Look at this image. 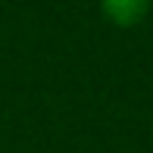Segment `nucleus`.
<instances>
[{"mask_svg": "<svg viewBox=\"0 0 153 153\" xmlns=\"http://www.w3.org/2000/svg\"><path fill=\"white\" fill-rule=\"evenodd\" d=\"M103 13L113 25H122V28H131L137 25L150 10V0H100Z\"/></svg>", "mask_w": 153, "mask_h": 153, "instance_id": "f257e3e1", "label": "nucleus"}]
</instances>
